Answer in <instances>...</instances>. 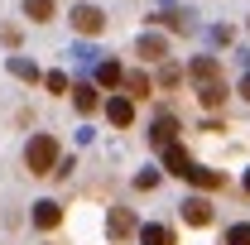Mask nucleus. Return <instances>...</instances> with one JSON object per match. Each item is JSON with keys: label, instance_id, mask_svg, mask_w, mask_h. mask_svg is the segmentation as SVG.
Instances as JSON below:
<instances>
[{"label": "nucleus", "instance_id": "f257e3e1", "mask_svg": "<svg viewBox=\"0 0 250 245\" xmlns=\"http://www.w3.org/2000/svg\"><path fill=\"white\" fill-rule=\"evenodd\" d=\"M24 168H29L34 178L53 173V168H58V140H53V135H34L29 144H24Z\"/></svg>", "mask_w": 250, "mask_h": 245}, {"label": "nucleus", "instance_id": "f03ea898", "mask_svg": "<svg viewBox=\"0 0 250 245\" xmlns=\"http://www.w3.org/2000/svg\"><path fill=\"white\" fill-rule=\"evenodd\" d=\"M72 29L77 34H101L106 29V15H101L96 5H77V10H72Z\"/></svg>", "mask_w": 250, "mask_h": 245}, {"label": "nucleus", "instance_id": "7ed1b4c3", "mask_svg": "<svg viewBox=\"0 0 250 245\" xmlns=\"http://www.w3.org/2000/svg\"><path fill=\"white\" fill-rule=\"evenodd\" d=\"M188 77H192L197 87H212V82H221V62L217 58H192L188 62Z\"/></svg>", "mask_w": 250, "mask_h": 245}, {"label": "nucleus", "instance_id": "20e7f679", "mask_svg": "<svg viewBox=\"0 0 250 245\" xmlns=\"http://www.w3.org/2000/svg\"><path fill=\"white\" fill-rule=\"evenodd\" d=\"M183 178H188V183H197L202 192H221V187H226V173H217V168H197V163H188Z\"/></svg>", "mask_w": 250, "mask_h": 245}, {"label": "nucleus", "instance_id": "39448f33", "mask_svg": "<svg viewBox=\"0 0 250 245\" xmlns=\"http://www.w3.org/2000/svg\"><path fill=\"white\" fill-rule=\"evenodd\" d=\"M183 221L188 226H207V221H212V202H207V197H188L183 202Z\"/></svg>", "mask_w": 250, "mask_h": 245}, {"label": "nucleus", "instance_id": "423d86ee", "mask_svg": "<svg viewBox=\"0 0 250 245\" xmlns=\"http://www.w3.org/2000/svg\"><path fill=\"white\" fill-rule=\"evenodd\" d=\"M106 121L121 125V130L135 121V106H130V96H111V101H106Z\"/></svg>", "mask_w": 250, "mask_h": 245}, {"label": "nucleus", "instance_id": "0eeeda50", "mask_svg": "<svg viewBox=\"0 0 250 245\" xmlns=\"http://www.w3.org/2000/svg\"><path fill=\"white\" fill-rule=\"evenodd\" d=\"M58 221H62V207H58V202H34V226H39V231H53Z\"/></svg>", "mask_w": 250, "mask_h": 245}, {"label": "nucleus", "instance_id": "6e6552de", "mask_svg": "<svg viewBox=\"0 0 250 245\" xmlns=\"http://www.w3.org/2000/svg\"><path fill=\"white\" fill-rule=\"evenodd\" d=\"M67 92H72V106H77L82 116H92L96 106H101V96H96V87H87V82H82V87H67Z\"/></svg>", "mask_w": 250, "mask_h": 245}, {"label": "nucleus", "instance_id": "1a4fd4ad", "mask_svg": "<svg viewBox=\"0 0 250 245\" xmlns=\"http://www.w3.org/2000/svg\"><path fill=\"white\" fill-rule=\"evenodd\" d=\"M154 144H159V149L178 144V121H173V116H159V125H154Z\"/></svg>", "mask_w": 250, "mask_h": 245}, {"label": "nucleus", "instance_id": "9d476101", "mask_svg": "<svg viewBox=\"0 0 250 245\" xmlns=\"http://www.w3.org/2000/svg\"><path fill=\"white\" fill-rule=\"evenodd\" d=\"M164 163H168V173H173V178H183L192 159H188V149H183V144H168V149H164Z\"/></svg>", "mask_w": 250, "mask_h": 245}, {"label": "nucleus", "instance_id": "9b49d317", "mask_svg": "<svg viewBox=\"0 0 250 245\" xmlns=\"http://www.w3.org/2000/svg\"><path fill=\"white\" fill-rule=\"evenodd\" d=\"M140 245H173V231L159 226V221H149V226H140Z\"/></svg>", "mask_w": 250, "mask_h": 245}, {"label": "nucleus", "instance_id": "f8f14e48", "mask_svg": "<svg viewBox=\"0 0 250 245\" xmlns=\"http://www.w3.org/2000/svg\"><path fill=\"white\" fill-rule=\"evenodd\" d=\"M164 53H168V43H164L159 34H145V39H140V58L145 62H159Z\"/></svg>", "mask_w": 250, "mask_h": 245}, {"label": "nucleus", "instance_id": "ddd939ff", "mask_svg": "<svg viewBox=\"0 0 250 245\" xmlns=\"http://www.w3.org/2000/svg\"><path fill=\"white\" fill-rule=\"evenodd\" d=\"M106 226H111V236L121 241V236H130V231H135V216L125 212V207H116V212H111V221H106Z\"/></svg>", "mask_w": 250, "mask_h": 245}, {"label": "nucleus", "instance_id": "4468645a", "mask_svg": "<svg viewBox=\"0 0 250 245\" xmlns=\"http://www.w3.org/2000/svg\"><path fill=\"white\" fill-rule=\"evenodd\" d=\"M121 77H125V72H121V62H111V58H106V62H96V82H101V87H121Z\"/></svg>", "mask_w": 250, "mask_h": 245}, {"label": "nucleus", "instance_id": "2eb2a0df", "mask_svg": "<svg viewBox=\"0 0 250 245\" xmlns=\"http://www.w3.org/2000/svg\"><path fill=\"white\" fill-rule=\"evenodd\" d=\"M24 15H29L34 24H48L53 20V0H24Z\"/></svg>", "mask_w": 250, "mask_h": 245}, {"label": "nucleus", "instance_id": "dca6fc26", "mask_svg": "<svg viewBox=\"0 0 250 245\" xmlns=\"http://www.w3.org/2000/svg\"><path fill=\"white\" fill-rule=\"evenodd\" d=\"M197 101H202L207 111H217L221 101H226V87H221V82H212V87H197Z\"/></svg>", "mask_w": 250, "mask_h": 245}, {"label": "nucleus", "instance_id": "f3484780", "mask_svg": "<svg viewBox=\"0 0 250 245\" xmlns=\"http://www.w3.org/2000/svg\"><path fill=\"white\" fill-rule=\"evenodd\" d=\"M121 87H125L130 96H149V77H145V72H125Z\"/></svg>", "mask_w": 250, "mask_h": 245}, {"label": "nucleus", "instance_id": "a211bd4d", "mask_svg": "<svg viewBox=\"0 0 250 245\" xmlns=\"http://www.w3.org/2000/svg\"><path fill=\"white\" fill-rule=\"evenodd\" d=\"M43 87H48L53 96H67V77H62V72H48V77H43Z\"/></svg>", "mask_w": 250, "mask_h": 245}, {"label": "nucleus", "instance_id": "6ab92c4d", "mask_svg": "<svg viewBox=\"0 0 250 245\" xmlns=\"http://www.w3.org/2000/svg\"><path fill=\"white\" fill-rule=\"evenodd\" d=\"M226 245H250V226H246V221H241V226H231V231H226Z\"/></svg>", "mask_w": 250, "mask_h": 245}, {"label": "nucleus", "instance_id": "aec40b11", "mask_svg": "<svg viewBox=\"0 0 250 245\" xmlns=\"http://www.w3.org/2000/svg\"><path fill=\"white\" fill-rule=\"evenodd\" d=\"M159 24H168V29H188V15H178V10H164V15H159Z\"/></svg>", "mask_w": 250, "mask_h": 245}, {"label": "nucleus", "instance_id": "412c9836", "mask_svg": "<svg viewBox=\"0 0 250 245\" xmlns=\"http://www.w3.org/2000/svg\"><path fill=\"white\" fill-rule=\"evenodd\" d=\"M10 72H15V77H29V82L39 77V67H34V62H24V58H15V62H10Z\"/></svg>", "mask_w": 250, "mask_h": 245}, {"label": "nucleus", "instance_id": "4be33fe9", "mask_svg": "<svg viewBox=\"0 0 250 245\" xmlns=\"http://www.w3.org/2000/svg\"><path fill=\"white\" fill-rule=\"evenodd\" d=\"M178 77H183V67H178V62H164V67H159V82H168V87H173Z\"/></svg>", "mask_w": 250, "mask_h": 245}, {"label": "nucleus", "instance_id": "5701e85b", "mask_svg": "<svg viewBox=\"0 0 250 245\" xmlns=\"http://www.w3.org/2000/svg\"><path fill=\"white\" fill-rule=\"evenodd\" d=\"M241 96H246V101H250V77H246V82H241Z\"/></svg>", "mask_w": 250, "mask_h": 245}, {"label": "nucleus", "instance_id": "b1692460", "mask_svg": "<svg viewBox=\"0 0 250 245\" xmlns=\"http://www.w3.org/2000/svg\"><path fill=\"white\" fill-rule=\"evenodd\" d=\"M246 192H250V173H246Z\"/></svg>", "mask_w": 250, "mask_h": 245}]
</instances>
